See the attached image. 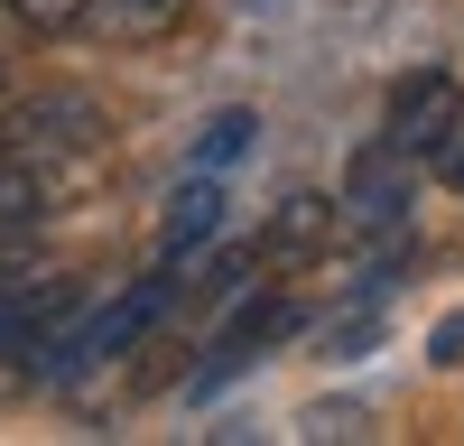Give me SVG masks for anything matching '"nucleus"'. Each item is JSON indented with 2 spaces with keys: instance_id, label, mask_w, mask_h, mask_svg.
I'll list each match as a JSON object with an SVG mask.
<instances>
[{
  "instance_id": "10",
  "label": "nucleus",
  "mask_w": 464,
  "mask_h": 446,
  "mask_svg": "<svg viewBox=\"0 0 464 446\" xmlns=\"http://www.w3.org/2000/svg\"><path fill=\"white\" fill-rule=\"evenodd\" d=\"M428 363H464V307H455V316H437V334H428Z\"/></svg>"
},
{
  "instance_id": "5",
  "label": "nucleus",
  "mask_w": 464,
  "mask_h": 446,
  "mask_svg": "<svg viewBox=\"0 0 464 446\" xmlns=\"http://www.w3.org/2000/svg\"><path fill=\"white\" fill-rule=\"evenodd\" d=\"M223 214H232V177L186 168V177L168 186V214H159V260H168V270H186V260L223 233Z\"/></svg>"
},
{
  "instance_id": "4",
  "label": "nucleus",
  "mask_w": 464,
  "mask_h": 446,
  "mask_svg": "<svg viewBox=\"0 0 464 446\" xmlns=\"http://www.w3.org/2000/svg\"><path fill=\"white\" fill-rule=\"evenodd\" d=\"M409 177H418V159L381 131V140H362L353 159H343V223H362V233H400L409 223Z\"/></svg>"
},
{
  "instance_id": "8",
  "label": "nucleus",
  "mask_w": 464,
  "mask_h": 446,
  "mask_svg": "<svg viewBox=\"0 0 464 446\" xmlns=\"http://www.w3.org/2000/svg\"><path fill=\"white\" fill-rule=\"evenodd\" d=\"M251 149H260V112H242V102H232V112H214V121H205L196 140H186V168H214V177H232V168L251 159Z\"/></svg>"
},
{
  "instance_id": "7",
  "label": "nucleus",
  "mask_w": 464,
  "mask_h": 446,
  "mask_svg": "<svg viewBox=\"0 0 464 446\" xmlns=\"http://www.w3.org/2000/svg\"><path fill=\"white\" fill-rule=\"evenodd\" d=\"M186 10L196 0H93L84 37H102V47H159V37L186 28Z\"/></svg>"
},
{
  "instance_id": "3",
  "label": "nucleus",
  "mask_w": 464,
  "mask_h": 446,
  "mask_svg": "<svg viewBox=\"0 0 464 446\" xmlns=\"http://www.w3.org/2000/svg\"><path fill=\"white\" fill-rule=\"evenodd\" d=\"M297 325H306V307H297L288 288H260V297H242V307H232V316L214 325V344H205V363H196V382H186V391H196V400H214L223 382H242V372H251L269 344H279V334H297Z\"/></svg>"
},
{
  "instance_id": "12",
  "label": "nucleus",
  "mask_w": 464,
  "mask_h": 446,
  "mask_svg": "<svg viewBox=\"0 0 464 446\" xmlns=\"http://www.w3.org/2000/svg\"><path fill=\"white\" fill-rule=\"evenodd\" d=\"M0 28H19V19H10V10H0Z\"/></svg>"
},
{
  "instance_id": "11",
  "label": "nucleus",
  "mask_w": 464,
  "mask_h": 446,
  "mask_svg": "<svg viewBox=\"0 0 464 446\" xmlns=\"http://www.w3.org/2000/svg\"><path fill=\"white\" fill-rule=\"evenodd\" d=\"M437 177H446V186H455V196H464V140H455V149H446V159H437Z\"/></svg>"
},
{
  "instance_id": "2",
  "label": "nucleus",
  "mask_w": 464,
  "mask_h": 446,
  "mask_svg": "<svg viewBox=\"0 0 464 446\" xmlns=\"http://www.w3.org/2000/svg\"><path fill=\"white\" fill-rule=\"evenodd\" d=\"M381 131H391L418 168H437L446 149L464 140V84H455V65H409L391 102H381Z\"/></svg>"
},
{
  "instance_id": "13",
  "label": "nucleus",
  "mask_w": 464,
  "mask_h": 446,
  "mask_svg": "<svg viewBox=\"0 0 464 446\" xmlns=\"http://www.w3.org/2000/svg\"><path fill=\"white\" fill-rule=\"evenodd\" d=\"M0 288H10V270H0Z\"/></svg>"
},
{
  "instance_id": "1",
  "label": "nucleus",
  "mask_w": 464,
  "mask_h": 446,
  "mask_svg": "<svg viewBox=\"0 0 464 446\" xmlns=\"http://www.w3.org/2000/svg\"><path fill=\"white\" fill-rule=\"evenodd\" d=\"M168 297H177V270H168V260H159L149 279H121L84 325H65V334H56V354H47V363H56V382H74V372H93V363H121L140 334L168 316Z\"/></svg>"
},
{
  "instance_id": "6",
  "label": "nucleus",
  "mask_w": 464,
  "mask_h": 446,
  "mask_svg": "<svg viewBox=\"0 0 464 446\" xmlns=\"http://www.w3.org/2000/svg\"><path fill=\"white\" fill-rule=\"evenodd\" d=\"M334 223H343V196H316V186L279 196V214L260 223V270H297V260H325Z\"/></svg>"
},
{
  "instance_id": "9",
  "label": "nucleus",
  "mask_w": 464,
  "mask_h": 446,
  "mask_svg": "<svg viewBox=\"0 0 464 446\" xmlns=\"http://www.w3.org/2000/svg\"><path fill=\"white\" fill-rule=\"evenodd\" d=\"M28 37H84V19H93V0H0Z\"/></svg>"
}]
</instances>
